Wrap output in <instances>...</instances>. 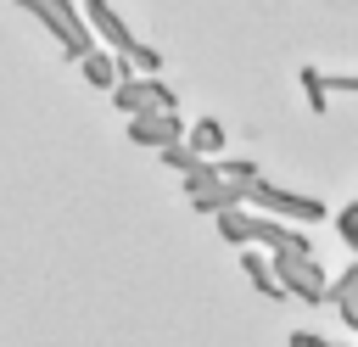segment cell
Here are the masks:
<instances>
[{"label": "cell", "mask_w": 358, "mask_h": 347, "mask_svg": "<svg viewBox=\"0 0 358 347\" xmlns=\"http://www.w3.org/2000/svg\"><path fill=\"white\" fill-rule=\"evenodd\" d=\"M268 269H274L280 291H285V297H296V302H324V297H330V274L319 269V252L268 246Z\"/></svg>", "instance_id": "cell-1"}, {"label": "cell", "mask_w": 358, "mask_h": 347, "mask_svg": "<svg viewBox=\"0 0 358 347\" xmlns=\"http://www.w3.org/2000/svg\"><path fill=\"white\" fill-rule=\"evenodd\" d=\"M246 201H252V207H263V213H274V218H285V224H319V218L330 213L319 196H296V190H280V185H268L263 174L246 185Z\"/></svg>", "instance_id": "cell-2"}, {"label": "cell", "mask_w": 358, "mask_h": 347, "mask_svg": "<svg viewBox=\"0 0 358 347\" xmlns=\"http://www.w3.org/2000/svg\"><path fill=\"white\" fill-rule=\"evenodd\" d=\"M129 140H134V146H151V151L185 140L179 106H140V112H129Z\"/></svg>", "instance_id": "cell-3"}, {"label": "cell", "mask_w": 358, "mask_h": 347, "mask_svg": "<svg viewBox=\"0 0 358 347\" xmlns=\"http://www.w3.org/2000/svg\"><path fill=\"white\" fill-rule=\"evenodd\" d=\"M106 95H112L123 112H140V106H179V95H173L168 84H157V73H140V78H134V73H123Z\"/></svg>", "instance_id": "cell-4"}, {"label": "cell", "mask_w": 358, "mask_h": 347, "mask_svg": "<svg viewBox=\"0 0 358 347\" xmlns=\"http://www.w3.org/2000/svg\"><path fill=\"white\" fill-rule=\"evenodd\" d=\"M302 90H308L313 112H330V95H358V73H319V67H302Z\"/></svg>", "instance_id": "cell-5"}, {"label": "cell", "mask_w": 358, "mask_h": 347, "mask_svg": "<svg viewBox=\"0 0 358 347\" xmlns=\"http://www.w3.org/2000/svg\"><path fill=\"white\" fill-rule=\"evenodd\" d=\"M78 67H84V78H90L95 90H112V84L123 78V56H106V50H95V45L78 56Z\"/></svg>", "instance_id": "cell-6"}, {"label": "cell", "mask_w": 358, "mask_h": 347, "mask_svg": "<svg viewBox=\"0 0 358 347\" xmlns=\"http://www.w3.org/2000/svg\"><path fill=\"white\" fill-rule=\"evenodd\" d=\"M241 269H246V280H252L263 297H285V291H280V280H274V269H268V252H257L252 241L241 246Z\"/></svg>", "instance_id": "cell-7"}, {"label": "cell", "mask_w": 358, "mask_h": 347, "mask_svg": "<svg viewBox=\"0 0 358 347\" xmlns=\"http://www.w3.org/2000/svg\"><path fill=\"white\" fill-rule=\"evenodd\" d=\"M185 146H190L196 157H218V151H224V123H218V118H196V123L185 129Z\"/></svg>", "instance_id": "cell-8"}, {"label": "cell", "mask_w": 358, "mask_h": 347, "mask_svg": "<svg viewBox=\"0 0 358 347\" xmlns=\"http://www.w3.org/2000/svg\"><path fill=\"white\" fill-rule=\"evenodd\" d=\"M324 302H336V308H341V319H347V330L358 336V263L330 285V297H324Z\"/></svg>", "instance_id": "cell-9"}, {"label": "cell", "mask_w": 358, "mask_h": 347, "mask_svg": "<svg viewBox=\"0 0 358 347\" xmlns=\"http://www.w3.org/2000/svg\"><path fill=\"white\" fill-rule=\"evenodd\" d=\"M336 229H341V241H347V246L358 252V201H352V207H341V218H336Z\"/></svg>", "instance_id": "cell-10"}]
</instances>
